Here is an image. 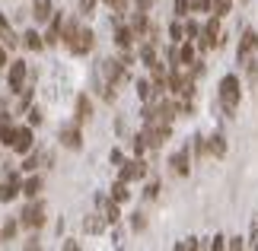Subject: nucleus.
Here are the masks:
<instances>
[{
  "instance_id": "2",
  "label": "nucleus",
  "mask_w": 258,
  "mask_h": 251,
  "mask_svg": "<svg viewBox=\"0 0 258 251\" xmlns=\"http://www.w3.org/2000/svg\"><path fill=\"white\" fill-rule=\"evenodd\" d=\"M19 226L26 229H42L45 226V204L35 197H29V204L23 207V213H19Z\"/></svg>"
},
{
  "instance_id": "6",
  "label": "nucleus",
  "mask_w": 258,
  "mask_h": 251,
  "mask_svg": "<svg viewBox=\"0 0 258 251\" xmlns=\"http://www.w3.org/2000/svg\"><path fill=\"white\" fill-rule=\"evenodd\" d=\"M19 194H23V182H19V175L7 172L4 185H0V204H10V200H16Z\"/></svg>"
},
{
  "instance_id": "31",
  "label": "nucleus",
  "mask_w": 258,
  "mask_h": 251,
  "mask_svg": "<svg viewBox=\"0 0 258 251\" xmlns=\"http://www.w3.org/2000/svg\"><path fill=\"white\" fill-rule=\"evenodd\" d=\"M102 4L112 10V13H124V10H127V0H102Z\"/></svg>"
},
{
  "instance_id": "34",
  "label": "nucleus",
  "mask_w": 258,
  "mask_h": 251,
  "mask_svg": "<svg viewBox=\"0 0 258 251\" xmlns=\"http://www.w3.org/2000/svg\"><path fill=\"white\" fill-rule=\"evenodd\" d=\"M42 121V112H38V108H32V112H29V124H38Z\"/></svg>"
},
{
  "instance_id": "17",
  "label": "nucleus",
  "mask_w": 258,
  "mask_h": 251,
  "mask_svg": "<svg viewBox=\"0 0 258 251\" xmlns=\"http://www.w3.org/2000/svg\"><path fill=\"white\" fill-rule=\"evenodd\" d=\"M207 153L211 156H226V137L223 134H214V137H207Z\"/></svg>"
},
{
  "instance_id": "38",
  "label": "nucleus",
  "mask_w": 258,
  "mask_h": 251,
  "mask_svg": "<svg viewBox=\"0 0 258 251\" xmlns=\"http://www.w3.org/2000/svg\"><path fill=\"white\" fill-rule=\"evenodd\" d=\"M223 245H226V238H223V235H217V238H214V245H211V248H217V251H220Z\"/></svg>"
},
{
  "instance_id": "15",
  "label": "nucleus",
  "mask_w": 258,
  "mask_h": 251,
  "mask_svg": "<svg viewBox=\"0 0 258 251\" xmlns=\"http://www.w3.org/2000/svg\"><path fill=\"white\" fill-rule=\"evenodd\" d=\"M134 38H137V32H134L131 26H118V29H115V45H118V48H124V51L134 45Z\"/></svg>"
},
{
  "instance_id": "3",
  "label": "nucleus",
  "mask_w": 258,
  "mask_h": 251,
  "mask_svg": "<svg viewBox=\"0 0 258 251\" xmlns=\"http://www.w3.org/2000/svg\"><path fill=\"white\" fill-rule=\"evenodd\" d=\"M67 48H71V54H89L93 51V45H96V35H93V29H86V26H80L77 32L64 42Z\"/></svg>"
},
{
  "instance_id": "22",
  "label": "nucleus",
  "mask_w": 258,
  "mask_h": 251,
  "mask_svg": "<svg viewBox=\"0 0 258 251\" xmlns=\"http://www.w3.org/2000/svg\"><path fill=\"white\" fill-rule=\"evenodd\" d=\"M127 197H131V191H127V182H124V178H118V182L112 185V200H118V204H124Z\"/></svg>"
},
{
  "instance_id": "16",
  "label": "nucleus",
  "mask_w": 258,
  "mask_h": 251,
  "mask_svg": "<svg viewBox=\"0 0 258 251\" xmlns=\"http://www.w3.org/2000/svg\"><path fill=\"white\" fill-rule=\"evenodd\" d=\"M77 124H86L89 118H93V102H89L86 96H77Z\"/></svg>"
},
{
  "instance_id": "36",
  "label": "nucleus",
  "mask_w": 258,
  "mask_h": 251,
  "mask_svg": "<svg viewBox=\"0 0 258 251\" xmlns=\"http://www.w3.org/2000/svg\"><path fill=\"white\" fill-rule=\"evenodd\" d=\"M134 4H137V10H150V7H153V0H134Z\"/></svg>"
},
{
  "instance_id": "28",
  "label": "nucleus",
  "mask_w": 258,
  "mask_h": 251,
  "mask_svg": "<svg viewBox=\"0 0 258 251\" xmlns=\"http://www.w3.org/2000/svg\"><path fill=\"white\" fill-rule=\"evenodd\" d=\"M172 13H175V19H185L188 13H191V4H188V0H175Z\"/></svg>"
},
{
  "instance_id": "11",
  "label": "nucleus",
  "mask_w": 258,
  "mask_h": 251,
  "mask_svg": "<svg viewBox=\"0 0 258 251\" xmlns=\"http://www.w3.org/2000/svg\"><path fill=\"white\" fill-rule=\"evenodd\" d=\"M169 165H172V172L175 175H188V172H191V153H188V149H178V153L169 159Z\"/></svg>"
},
{
  "instance_id": "21",
  "label": "nucleus",
  "mask_w": 258,
  "mask_h": 251,
  "mask_svg": "<svg viewBox=\"0 0 258 251\" xmlns=\"http://www.w3.org/2000/svg\"><path fill=\"white\" fill-rule=\"evenodd\" d=\"M13 134H16V127H10V118L0 115V143L10 146V143H13Z\"/></svg>"
},
{
  "instance_id": "27",
  "label": "nucleus",
  "mask_w": 258,
  "mask_h": 251,
  "mask_svg": "<svg viewBox=\"0 0 258 251\" xmlns=\"http://www.w3.org/2000/svg\"><path fill=\"white\" fill-rule=\"evenodd\" d=\"M169 38H172V45H182V42H185V26L172 23V26H169Z\"/></svg>"
},
{
  "instance_id": "1",
  "label": "nucleus",
  "mask_w": 258,
  "mask_h": 251,
  "mask_svg": "<svg viewBox=\"0 0 258 251\" xmlns=\"http://www.w3.org/2000/svg\"><path fill=\"white\" fill-rule=\"evenodd\" d=\"M239 99H242V89H239V76H223L220 79V105L226 108V112H236L239 108Z\"/></svg>"
},
{
  "instance_id": "4",
  "label": "nucleus",
  "mask_w": 258,
  "mask_h": 251,
  "mask_svg": "<svg viewBox=\"0 0 258 251\" xmlns=\"http://www.w3.org/2000/svg\"><path fill=\"white\" fill-rule=\"evenodd\" d=\"M214 45H220V16L211 13V19L204 23L201 35H198V48H201V51H211Z\"/></svg>"
},
{
  "instance_id": "18",
  "label": "nucleus",
  "mask_w": 258,
  "mask_h": 251,
  "mask_svg": "<svg viewBox=\"0 0 258 251\" xmlns=\"http://www.w3.org/2000/svg\"><path fill=\"white\" fill-rule=\"evenodd\" d=\"M178 64H182V67L195 64V42H191V38H185V42L178 45Z\"/></svg>"
},
{
  "instance_id": "14",
  "label": "nucleus",
  "mask_w": 258,
  "mask_h": 251,
  "mask_svg": "<svg viewBox=\"0 0 258 251\" xmlns=\"http://www.w3.org/2000/svg\"><path fill=\"white\" fill-rule=\"evenodd\" d=\"M32 16H35V23H51V16H54L51 0H35V4H32Z\"/></svg>"
},
{
  "instance_id": "8",
  "label": "nucleus",
  "mask_w": 258,
  "mask_h": 251,
  "mask_svg": "<svg viewBox=\"0 0 258 251\" xmlns=\"http://www.w3.org/2000/svg\"><path fill=\"white\" fill-rule=\"evenodd\" d=\"M144 175H147V165H144L141 156L131 159V162H124L121 172H118V178H124V182H137V178H144Z\"/></svg>"
},
{
  "instance_id": "30",
  "label": "nucleus",
  "mask_w": 258,
  "mask_h": 251,
  "mask_svg": "<svg viewBox=\"0 0 258 251\" xmlns=\"http://www.w3.org/2000/svg\"><path fill=\"white\" fill-rule=\"evenodd\" d=\"M16 219H10V223H4V229H0V238H4V242H10V238H13L16 235Z\"/></svg>"
},
{
  "instance_id": "37",
  "label": "nucleus",
  "mask_w": 258,
  "mask_h": 251,
  "mask_svg": "<svg viewBox=\"0 0 258 251\" xmlns=\"http://www.w3.org/2000/svg\"><path fill=\"white\" fill-rule=\"evenodd\" d=\"M156 191H160V185H156V182L147 185V197H156Z\"/></svg>"
},
{
  "instance_id": "26",
  "label": "nucleus",
  "mask_w": 258,
  "mask_h": 251,
  "mask_svg": "<svg viewBox=\"0 0 258 251\" xmlns=\"http://www.w3.org/2000/svg\"><path fill=\"white\" fill-rule=\"evenodd\" d=\"M198 35H201V23H198V19H188V23H185V38L198 42Z\"/></svg>"
},
{
  "instance_id": "29",
  "label": "nucleus",
  "mask_w": 258,
  "mask_h": 251,
  "mask_svg": "<svg viewBox=\"0 0 258 251\" xmlns=\"http://www.w3.org/2000/svg\"><path fill=\"white\" fill-rule=\"evenodd\" d=\"M137 96H141L144 102H147V99H153V86H150V79H141V83H137Z\"/></svg>"
},
{
  "instance_id": "12",
  "label": "nucleus",
  "mask_w": 258,
  "mask_h": 251,
  "mask_svg": "<svg viewBox=\"0 0 258 251\" xmlns=\"http://www.w3.org/2000/svg\"><path fill=\"white\" fill-rule=\"evenodd\" d=\"M61 32H64V16L54 13L51 26H48V32H45V45H57V42H61Z\"/></svg>"
},
{
  "instance_id": "35",
  "label": "nucleus",
  "mask_w": 258,
  "mask_h": 251,
  "mask_svg": "<svg viewBox=\"0 0 258 251\" xmlns=\"http://www.w3.org/2000/svg\"><path fill=\"white\" fill-rule=\"evenodd\" d=\"M10 61H7V45L4 42H0V67H7Z\"/></svg>"
},
{
  "instance_id": "24",
  "label": "nucleus",
  "mask_w": 258,
  "mask_h": 251,
  "mask_svg": "<svg viewBox=\"0 0 258 251\" xmlns=\"http://www.w3.org/2000/svg\"><path fill=\"white\" fill-rule=\"evenodd\" d=\"M141 61H144L147 67L160 61V57H156V48H153V42H147V45H141Z\"/></svg>"
},
{
  "instance_id": "5",
  "label": "nucleus",
  "mask_w": 258,
  "mask_h": 251,
  "mask_svg": "<svg viewBox=\"0 0 258 251\" xmlns=\"http://www.w3.org/2000/svg\"><path fill=\"white\" fill-rule=\"evenodd\" d=\"M144 137H147V143H150L153 149H160L166 140H169V124H163V121H147Z\"/></svg>"
},
{
  "instance_id": "7",
  "label": "nucleus",
  "mask_w": 258,
  "mask_h": 251,
  "mask_svg": "<svg viewBox=\"0 0 258 251\" xmlns=\"http://www.w3.org/2000/svg\"><path fill=\"white\" fill-rule=\"evenodd\" d=\"M26 61H13L10 64V73H7V83H10V89H13V93H19V89H23V83H26Z\"/></svg>"
},
{
  "instance_id": "20",
  "label": "nucleus",
  "mask_w": 258,
  "mask_h": 251,
  "mask_svg": "<svg viewBox=\"0 0 258 251\" xmlns=\"http://www.w3.org/2000/svg\"><path fill=\"white\" fill-rule=\"evenodd\" d=\"M23 38H26V42H23V45L29 48V51H42V48H45V35H38V32H35V29H29V32H26Z\"/></svg>"
},
{
  "instance_id": "25",
  "label": "nucleus",
  "mask_w": 258,
  "mask_h": 251,
  "mask_svg": "<svg viewBox=\"0 0 258 251\" xmlns=\"http://www.w3.org/2000/svg\"><path fill=\"white\" fill-rule=\"evenodd\" d=\"M230 7H233V0H214V7H211V13L223 19L226 13H230Z\"/></svg>"
},
{
  "instance_id": "10",
  "label": "nucleus",
  "mask_w": 258,
  "mask_h": 251,
  "mask_svg": "<svg viewBox=\"0 0 258 251\" xmlns=\"http://www.w3.org/2000/svg\"><path fill=\"white\" fill-rule=\"evenodd\" d=\"M255 51H258V32L255 29H245L242 38H239V61H245V57L255 54Z\"/></svg>"
},
{
  "instance_id": "19",
  "label": "nucleus",
  "mask_w": 258,
  "mask_h": 251,
  "mask_svg": "<svg viewBox=\"0 0 258 251\" xmlns=\"http://www.w3.org/2000/svg\"><path fill=\"white\" fill-rule=\"evenodd\" d=\"M0 42H4L7 48H16L19 42H16V32L10 29V23H7V16H0Z\"/></svg>"
},
{
  "instance_id": "33",
  "label": "nucleus",
  "mask_w": 258,
  "mask_h": 251,
  "mask_svg": "<svg viewBox=\"0 0 258 251\" xmlns=\"http://www.w3.org/2000/svg\"><path fill=\"white\" fill-rule=\"evenodd\" d=\"M35 165H38V156H29V159H26V162H23V169H26V172H32V169H35Z\"/></svg>"
},
{
  "instance_id": "13",
  "label": "nucleus",
  "mask_w": 258,
  "mask_h": 251,
  "mask_svg": "<svg viewBox=\"0 0 258 251\" xmlns=\"http://www.w3.org/2000/svg\"><path fill=\"white\" fill-rule=\"evenodd\" d=\"M61 143H64L67 149H80V146H83L80 124H74V127H64V130H61Z\"/></svg>"
},
{
  "instance_id": "32",
  "label": "nucleus",
  "mask_w": 258,
  "mask_h": 251,
  "mask_svg": "<svg viewBox=\"0 0 258 251\" xmlns=\"http://www.w3.org/2000/svg\"><path fill=\"white\" fill-rule=\"evenodd\" d=\"M93 7H96V0H80V13H83V16L93 13Z\"/></svg>"
},
{
  "instance_id": "9",
  "label": "nucleus",
  "mask_w": 258,
  "mask_h": 251,
  "mask_svg": "<svg viewBox=\"0 0 258 251\" xmlns=\"http://www.w3.org/2000/svg\"><path fill=\"white\" fill-rule=\"evenodd\" d=\"M32 143H35V140H32V127H16L13 143H10V146H13L16 153H32Z\"/></svg>"
},
{
  "instance_id": "23",
  "label": "nucleus",
  "mask_w": 258,
  "mask_h": 251,
  "mask_svg": "<svg viewBox=\"0 0 258 251\" xmlns=\"http://www.w3.org/2000/svg\"><path fill=\"white\" fill-rule=\"evenodd\" d=\"M38 191H42V178H38V175H32V178H26V182H23V194L26 197H35Z\"/></svg>"
}]
</instances>
